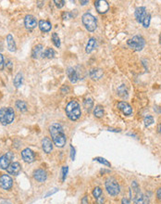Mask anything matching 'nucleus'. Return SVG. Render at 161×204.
I'll use <instances>...</instances> for the list:
<instances>
[{
  "label": "nucleus",
  "mask_w": 161,
  "mask_h": 204,
  "mask_svg": "<svg viewBox=\"0 0 161 204\" xmlns=\"http://www.w3.org/2000/svg\"><path fill=\"white\" fill-rule=\"evenodd\" d=\"M49 132H50L54 144L58 148H63L65 146L67 138H66V135L64 133L62 126L59 124L58 123L52 124L49 127Z\"/></svg>",
  "instance_id": "nucleus-1"
},
{
  "label": "nucleus",
  "mask_w": 161,
  "mask_h": 204,
  "mask_svg": "<svg viewBox=\"0 0 161 204\" xmlns=\"http://www.w3.org/2000/svg\"><path fill=\"white\" fill-rule=\"evenodd\" d=\"M66 114L71 121H77L81 115L80 104L76 100H71L66 106Z\"/></svg>",
  "instance_id": "nucleus-2"
},
{
  "label": "nucleus",
  "mask_w": 161,
  "mask_h": 204,
  "mask_svg": "<svg viewBox=\"0 0 161 204\" xmlns=\"http://www.w3.org/2000/svg\"><path fill=\"white\" fill-rule=\"evenodd\" d=\"M15 118L14 109L10 107L0 109V123L3 125L10 124Z\"/></svg>",
  "instance_id": "nucleus-3"
},
{
  "label": "nucleus",
  "mask_w": 161,
  "mask_h": 204,
  "mask_svg": "<svg viewBox=\"0 0 161 204\" xmlns=\"http://www.w3.org/2000/svg\"><path fill=\"white\" fill-rule=\"evenodd\" d=\"M105 187H106L108 193L112 197L118 196L121 192V187H120L118 181L113 177H109L107 179V181L105 183Z\"/></svg>",
  "instance_id": "nucleus-4"
},
{
  "label": "nucleus",
  "mask_w": 161,
  "mask_h": 204,
  "mask_svg": "<svg viewBox=\"0 0 161 204\" xmlns=\"http://www.w3.org/2000/svg\"><path fill=\"white\" fill-rule=\"evenodd\" d=\"M82 23L89 32H94L97 28V21L91 13H85L81 17Z\"/></svg>",
  "instance_id": "nucleus-5"
},
{
  "label": "nucleus",
  "mask_w": 161,
  "mask_h": 204,
  "mask_svg": "<svg viewBox=\"0 0 161 204\" xmlns=\"http://www.w3.org/2000/svg\"><path fill=\"white\" fill-rule=\"evenodd\" d=\"M127 45L133 50L135 51H141L145 45V41L142 36L139 35H135L131 38H130L127 41Z\"/></svg>",
  "instance_id": "nucleus-6"
},
{
  "label": "nucleus",
  "mask_w": 161,
  "mask_h": 204,
  "mask_svg": "<svg viewBox=\"0 0 161 204\" xmlns=\"http://www.w3.org/2000/svg\"><path fill=\"white\" fill-rule=\"evenodd\" d=\"M13 159H14V154L11 151H8L6 154L2 155L0 157V168L7 170V168L9 166Z\"/></svg>",
  "instance_id": "nucleus-7"
},
{
  "label": "nucleus",
  "mask_w": 161,
  "mask_h": 204,
  "mask_svg": "<svg viewBox=\"0 0 161 204\" xmlns=\"http://www.w3.org/2000/svg\"><path fill=\"white\" fill-rule=\"evenodd\" d=\"M13 186V180L8 174H2L0 176V187L8 190L12 187Z\"/></svg>",
  "instance_id": "nucleus-8"
},
{
  "label": "nucleus",
  "mask_w": 161,
  "mask_h": 204,
  "mask_svg": "<svg viewBox=\"0 0 161 204\" xmlns=\"http://www.w3.org/2000/svg\"><path fill=\"white\" fill-rule=\"evenodd\" d=\"M94 7H95L96 10L101 14L106 13L109 8V5L106 0H97V1H95L94 2Z\"/></svg>",
  "instance_id": "nucleus-9"
},
{
  "label": "nucleus",
  "mask_w": 161,
  "mask_h": 204,
  "mask_svg": "<svg viewBox=\"0 0 161 204\" xmlns=\"http://www.w3.org/2000/svg\"><path fill=\"white\" fill-rule=\"evenodd\" d=\"M134 15H135L136 21H137L139 23H143L144 19H145V16L147 15L146 8H145V7H136L135 12H134Z\"/></svg>",
  "instance_id": "nucleus-10"
},
{
  "label": "nucleus",
  "mask_w": 161,
  "mask_h": 204,
  "mask_svg": "<svg viewBox=\"0 0 161 204\" xmlns=\"http://www.w3.org/2000/svg\"><path fill=\"white\" fill-rule=\"evenodd\" d=\"M117 107H118V109H119L120 110H121V111L123 112V114H125V115H127V116H130V115L132 114V108H131V106L129 103H127V102H119L118 105H117Z\"/></svg>",
  "instance_id": "nucleus-11"
},
{
  "label": "nucleus",
  "mask_w": 161,
  "mask_h": 204,
  "mask_svg": "<svg viewBox=\"0 0 161 204\" xmlns=\"http://www.w3.org/2000/svg\"><path fill=\"white\" fill-rule=\"evenodd\" d=\"M21 156L22 159L25 163H33L35 160V156L34 153L30 149V148H25L21 151Z\"/></svg>",
  "instance_id": "nucleus-12"
},
{
  "label": "nucleus",
  "mask_w": 161,
  "mask_h": 204,
  "mask_svg": "<svg viewBox=\"0 0 161 204\" xmlns=\"http://www.w3.org/2000/svg\"><path fill=\"white\" fill-rule=\"evenodd\" d=\"M24 24L27 29L32 30L37 26V22H36V19L33 15H27L24 19Z\"/></svg>",
  "instance_id": "nucleus-13"
},
{
  "label": "nucleus",
  "mask_w": 161,
  "mask_h": 204,
  "mask_svg": "<svg viewBox=\"0 0 161 204\" xmlns=\"http://www.w3.org/2000/svg\"><path fill=\"white\" fill-rule=\"evenodd\" d=\"M93 195L96 201L97 204H104L105 202V198L103 195V191L99 187H95L93 190Z\"/></svg>",
  "instance_id": "nucleus-14"
},
{
  "label": "nucleus",
  "mask_w": 161,
  "mask_h": 204,
  "mask_svg": "<svg viewBox=\"0 0 161 204\" xmlns=\"http://www.w3.org/2000/svg\"><path fill=\"white\" fill-rule=\"evenodd\" d=\"M132 200L134 204H149V198L141 192H139L135 197H133Z\"/></svg>",
  "instance_id": "nucleus-15"
},
{
  "label": "nucleus",
  "mask_w": 161,
  "mask_h": 204,
  "mask_svg": "<svg viewBox=\"0 0 161 204\" xmlns=\"http://www.w3.org/2000/svg\"><path fill=\"white\" fill-rule=\"evenodd\" d=\"M21 170V164L17 162L15 163H11L9 164V166L7 168V172L9 173V174H13V175H17L20 172Z\"/></svg>",
  "instance_id": "nucleus-16"
},
{
  "label": "nucleus",
  "mask_w": 161,
  "mask_h": 204,
  "mask_svg": "<svg viewBox=\"0 0 161 204\" xmlns=\"http://www.w3.org/2000/svg\"><path fill=\"white\" fill-rule=\"evenodd\" d=\"M42 148L45 153H50L53 149V143L48 137H44L42 140Z\"/></svg>",
  "instance_id": "nucleus-17"
},
{
  "label": "nucleus",
  "mask_w": 161,
  "mask_h": 204,
  "mask_svg": "<svg viewBox=\"0 0 161 204\" xmlns=\"http://www.w3.org/2000/svg\"><path fill=\"white\" fill-rule=\"evenodd\" d=\"M34 177L36 181L38 182H44L47 178V174H46V172L42 169H38V170L34 171Z\"/></svg>",
  "instance_id": "nucleus-18"
},
{
  "label": "nucleus",
  "mask_w": 161,
  "mask_h": 204,
  "mask_svg": "<svg viewBox=\"0 0 161 204\" xmlns=\"http://www.w3.org/2000/svg\"><path fill=\"white\" fill-rule=\"evenodd\" d=\"M67 75L70 79V81L72 84H75L78 80H79V76L76 72V70L73 68H69L67 70Z\"/></svg>",
  "instance_id": "nucleus-19"
},
{
  "label": "nucleus",
  "mask_w": 161,
  "mask_h": 204,
  "mask_svg": "<svg viewBox=\"0 0 161 204\" xmlns=\"http://www.w3.org/2000/svg\"><path fill=\"white\" fill-rule=\"evenodd\" d=\"M43 53H44V47L42 45H37L35 46L33 50H32V57L34 59H38L40 56H43Z\"/></svg>",
  "instance_id": "nucleus-20"
},
{
  "label": "nucleus",
  "mask_w": 161,
  "mask_h": 204,
  "mask_svg": "<svg viewBox=\"0 0 161 204\" xmlns=\"http://www.w3.org/2000/svg\"><path fill=\"white\" fill-rule=\"evenodd\" d=\"M103 76V70L101 69H92L90 70V77L93 80H99Z\"/></svg>",
  "instance_id": "nucleus-21"
},
{
  "label": "nucleus",
  "mask_w": 161,
  "mask_h": 204,
  "mask_svg": "<svg viewBox=\"0 0 161 204\" xmlns=\"http://www.w3.org/2000/svg\"><path fill=\"white\" fill-rule=\"evenodd\" d=\"M7 48L10 52H14L16 50V44L14 41V38L11 34H7Z\"/></svg>",
  "instance_id": "nucleus-22"
},
{
  "label": "nucleus",
  "mask_w": 161,
  "mask_h": 204,
  "mask_svg": "<svg viewBox=\"0 0 161 204\" xmlns=\"http://www.w3.org/2000/svg\"><path fill=\"white\" fill-rule=\"evenodd\" d=\"M51 23L47 21H40L39 22V28L42 32H49L51 30Z\"/></svg>",
  "instance_id": "nucleus-23"
},
{
  "label": "nucleus",
  "mask_w": 161,
  "mask_h": 204,
  "mask_svg": "<svg viewBox=\"0 0 161 204\" xmlns=\"http://www.w3.org/2000/svg\"><path fill=\"white\" fill-rule=\"evenodd\" d=\"M95 46H96V40H95L94 37L90 38L89 41H88V43H87V46H86V49H85L86 52H87V53H91V52L94 49Z\"/></svg>",
  "instance_id": "nucleus-24"
},
{
  "label": "nucleus",
  "mask_w": 161,
  "mask_h": 204,
  "mask_svg": "<svg viewBox=\"0 0 161 204\" xmlns=\"http://www.w3.org/2000/svg\"><path fill=\"white\" fill-rule=\"evenodd\" d=\"M105 114V110H104V108L100 105L96 106L94 109V115L96 117V118H102Z\"/></svg>",
  "instance_id": "nucleus-25"
},
{
  "label": "nucleus",
  "mask_w": 161,
  "mask_h": 204,
  "mask_svg": "<svg viewBox=\"0 0 161 204\" xmlns=\"http://www.w3.org/2000/svg\"><path fill=\"white\" fill-rule=\"evenodd\" d=\"M140 192V187H139V185L136 181H133L131 183V199L133 197H135L138 193Z\"/></svg>",
  "instance_id": "nucleus-26"
},
{
  "label": "nucleus",
  "mask_w": 161,
  "mask_h": 204,
  "mask_svg": "<svg viewBox=\"0 0 161 204\" xmlns=\"http://www.w3.org/2000/svg\"><path fill=\"white\" fill-rule=\"evenodd\" d=\"M83 107L86 110L90 111L92 109V108L94 107V100L91 99V98H88L86 99L84 101H83Z\"/></svg>",
  "instance_id": "nucleus-27"
},
{
  "label": "nucleus",
  "mask_w": 161,
  "mask_h": 204,
  "mask_svg": "<svg viewBox=\"0 0 161 204\" xmlns=\"http://www.w3.org/2000/svg\"><path fill=\"white\" fill-rule=\"evenodd\" d=\"M22 80H23V78H22V74L21 73V72H19L16 76H15V79H14V85H15V87H20L21 85V84H22Z\"/></svg>",
  "instance_id": "nucleus-28"
},
{
  "label": "nucleus",
  "mask_w": 161,
  "mask_h": 204,
  "mask_svg": "<svg viewBox=\"0 0 161 204\" xmlns=\"http://www.w3.org/2000/svg\"><path fill=\"white\" fill-rule=\"evenodd\" d=\"M54 56H55V51H54V49H52V48H47V49H45V50L44 51L42 57L47 58V59H52V58H54Z\"/></svg>",
  "instance_id": "nucleus-29"
},
{
  "label": "nucleus",
  "mask_w": 161,
  "mask_h": 204,
  "mask_svg": "<svg viewBox=\"0 0 161 204\" xmlns=\"http://www.w3.org/2000/svg\"><path fill=\"white\" fill-rule=\"evenodd\" d=\"M16 107L18 108L19 110H21L22 112L27 110V104L23 100H18V101L16 102Z\"/></svg>",
  "instance_id": "nucleus-30"
},
{
  "label": "nucleus",
  "mask_w": 161,
  "mask_h": 204,
  "mask_svg": "<svg viewBox=\"0 0 161 204\" xmlns=\"http://www.w3.org/2000/svg\"><path fill=\"white\" fill-rule=\"evenodd\" d=\"M118 94H119V96H121L122 98H125L128 96V91H127V88L124 85H121V86L118 88Z\"/></svg>",
  "instance_id": "nucleus-31"
},
{
  "label": "nucleus",
  "mask_w": 161,
  "mask_h": 204,
  "mask_svg": "<svg viewBox=\"0 0 161 204\" xmlns=\"http://www.w3.org/2000/svg\"><path fill=\"white\" fill-rule=\"evenodd\" d=\"M52 40H53L54 45H55L57 47H59V46H60V39H59V37H58V35L57 34V33H53V34H52Z\"/></svg>",
  "instance_id": "nucleus-32"
},
{
  "label": "nucleus",
  "mask_w": 161,
  "mask_h": 204,
  "mask_svg": "<svg viewBox=\"0 0 161 204\" xmlns=\"http://www.w3.org/2000/svg\"><path fill=\"white\" fill-rule=\"evenodd\" d=\"M144 123H145V125L146 127H148V126H150L151 124H153V123H154V118H153L152 116H150V115H147V116L145 118Z\"/></svg>",
  "instance_id": "nucleus-33"
},
{
  "label": "nucleus",
  "mask_w": 161,
  "mask_h": 204,
  "mask_svg": "<svg viewBox=\"0 0 161 204\" xmlns=\"http://www.w3.org/2000/svg\"><path fill=\"white\" fill-rule=\"evenodd\" d=\"M150 22H151V15H150V14H147V15L145 16V18L144 19L142 24L144 25L145 28H148L149 25H150Z\"/></svg>",
  "instance_id": "nucleus-34"
},
{
  "label": "nucleus",
  "mask_w": 161,
  "mask_h": 204,
  "mask_svg": "<svg viewBox=\"0 0 161 204\" xmlns=\"http://www.w3.org/2000/svg\"><path fill=\"white\" fill-rule=\"evenodd\" d=\"M94 161H96V162H98V163H100L101 164H104V165H106V166H108V167H110L111 166V164H110V163H108L106 159H104V158H101V157H96V158H94Z\"/></svg>",
  "instance_id": "nucleus-35"
},
{
  "label": "nucleus",
  "mask_w": 161,
  "mask_h": 204,
  "mask_svg": "<svg viewBox=\"0 0 161 204\" xmlns=\"http://www.w3.org/2000/svg\"><path fill=\"white\" fill-rule=\"evenodd\" d=\"M54 3L56 4V6L58 7V8H61V7H64V5H65V1L64 0H55L54 1Z\"/></svg>",
  "instance_id": "nucleus-36"
},
{
  "label": "nucleus",
  "mask_w": 161,
  "mask_h": 204,
  "mask_svg": "<svg viewBox=\"0 0 161 204\" xmlns=\"http://www.w3.org/2000/svg\"><path fill=\"white\" fill-rule=\"evenodd\" d=\"M68 166H64L62 168V181H65L66 177H67V173H68Z\"/></svg>",
  "instance_id": "nucleus-37"
},
{
  "label": "nucleus",
  "mask_w": 161,
  "mask_h": 204,
  "mask_svg": "<svg viewBox=\"0 0 161 204\" xmlns=\"http://www.w3.org/2000/svg\"><path fill=\"white\" fill-rule=\"evenodd\" d=\"M4 69V58L3 55L0 54V70H2Z\"/></svg>",
  "instance_id": "nucleus-38"
},
{
  "label": "nucleus",
  "mask_w": 161,
  "mask_h": 204,
  "mask_svg": "<svg viewBox=\"0 0 161 204\" xmlns=\"http://www.w3.org/2000/svg\"><path fill=\"white\" fill-rule=\"evenodd\" d=\"M81 204H89V199H88L87 196H84L81 199Z\"/></svg>",
  "instance_id": "nucleus-39"
},
{
  "label": "nucleus",
  "mask_w": 161,
  "mask_h": 204,
  "mask_svg": "<svg viewBox=\"0 0 161 204\" xmlns=\"http://www.w3.org/2000/svg\"><path fill=\"white\" fill-rule=\"evenodd\" d=\"M71 159H72V160H74V158H75V149H74V148H73V147H71Z\"/></svg>",
  "instance_id": "nucleus-40"
},
{
  "label": "nucleus",
  "mask_w": 161,
  "mask_h": 204,
  "mask_svg": "<svg viewBox=\"0 0 161 204\" xmlns=\"http://www.w3.org/2000/svg\"><path fill=\"white\" fill-rule=\"evenodd\" d=\"M157 198H158V200L161 202V187H159V188L158 189V191H157Z\"/></svg>",
  "instance_id": "nucleus-41"
},
{
  "label": "nucleus",
  "mask_w": 161,
  "mask_h": 204,
  "mask_svg": "<svg viewBox=\"0 0 161 204\" xmlns=\"http://www.w3.org/2000/svg\"><path fill=\"white\" fill-rule=\"evenodd\" d=\"M0 204H11V202L7 201V200H5V199L0 198Z\"/></svg>",
  "instance_id": "nucleus-42"
},
{
  "label": "nucleus",
  "mask_w": 161,
  "mask_h": 204,
  "mask_svg": "<svg viewBox=\"0 0 161 204\" xmlns=\"http://www.w3.org/2000/svg\"><path fill=\"white\" fill-rule=\"evenodd\" d=\"M121 203L122 204H131L130 203V201H129L127 198H123V199H122V202H121Z\"/></svg>",
  "instance_id": "nucleus-43"
},
{
  "label": "nucleus",
  "mask_w": 161,
  "mask_h": 204,
  "mask_svg": "<svg viewBox=\"0 0 161 204\" xmlns=\"http://www.w3.org/2000/svg\"><path fill=\"white\" fill-rule=\"evenodd\" d=\"M37 3H38V7H41L43 6V4H44V1H38Z\"/></svg>",
  "instance_id": "nucleus-44"
},
{
  "label": "nucleus",
  "mask_w": 161,
  "mask_h": 204,
  "mask_svg": "<svg viewBox=\"0 0 161 204\" xmlns=\"http://www.w3.org/2000/svg\"><path fill=\"white\" fill-rule=\"evenodd\" d=\"M88 3H89V1H87V0H86V1H80V4H81V5H86V4H88Z\"/></svg>",
  "instance_id": "nucleus-45"
},
{
  "label": "nucleus",
  "mask_w": 161,
  "mask_h": 204,
  "mask_svg": "<svg viewBox=\"0 0 161 204\" xmlns=\"http://www.w3.org/2000/svg\"><path fill=\"white\" fill-rule=\"evenodd\" d=\"M108 131H113V132H121V130H117V129H108Z\"/></svg>",
  "instance_id": "nucleus-46"
},
{
  "label": "nucleus",
  "mask_w": 161,
  "mask_h": 204,
  "mask_svg": "<svg viewBox=\"0 0 161 204\" xmlns=\"http://www.w3.org/2000/svg\"><path fill=\"white\" fill-rule=\"evenodd\" d=\"M158 130H159V132L161 134V124H159V127H158Z\"/></svg>",
  "instance_id": "nucleus-47"
}]
</instances>
